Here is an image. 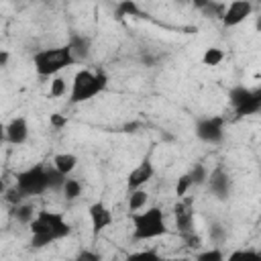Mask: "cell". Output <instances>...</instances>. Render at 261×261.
<instances>
[{"label":"cell","mask_w":261,"mask_h":261,"mask_svg":"<svg viewBox=\"0 0 261 261\" xmlns=\"http://www.w3.org/2000/svg\"><path fill=\"white\" fill-rule=\"evenodd\" d=\"M33 249H45L55 241H61L71 234V224L57 210H39L35 220L29 224Z\"/></svg>","instance_id":"6da1fadb"},{"label":"cell","mask_w":261,"mask_h":261,"mask_svg":"<svg viewBox=\"0 0 261 261\" xmlns=\"http://www.w3.org/2000/svg\"><path fill=\"white\" fill-rule=\"evenodd\" d=\"M108 88V73L104 69H80L73 73L69 88V104H82Z\"/></svg>","instance_id":"7a4b0ae2"},{"label":"cell","mask_w":261,"mask_h":261,"mask_svg":"<svg viewBox=\"0 0 261 261\" xmlns=\"http://www.w3.org/2000/svg\"><path fill=\"white\" fill-rule=\"evenodd\" d=\"M133 222V239L135 241H153L167 234L165 214L159 206H149L141 212H128Z\"/></svg>","instance_id":"3957f363"},{"label":"cell","mask_w":261,"mask_h":261,"mask_svg":"<svg viewBox=\"0 0 261 261\" xmlns=\"http://www.w3.org/2000/svg\"><path fill=\"white\" fill-rule=\"evenodd\" d=\"M75 63V57L71 53V49L67 45L61 47H49V49H41L33 55V65L37 75L41 77H55L59 75V71L67 69L69 65Z\"/></svg>","instance_id":"277c9868"},{"label":"cell","mask_w":261,"mask_h":261,"mask_svg":"<svg viewBox=\"0 0 261 261\" xmlns=\"http://www.w3.org/2000/svg\"><path fill=\"white\" fill-rule=\"evenodd\" d=\"M47 171L49 167H45L43 163L31 165L22 171L16 173L14 177V186L18 188V192L29 200L33 196H41L49 190V179H47Z\"/></svg>","instance_id":"5b68a950"},{"label":"cell","mask_w":261,"mask_h":261,"mask_svg":"<svg viewBox=\"0 0 261 261\" xmlns=\"http://www.w3.org/2000/svg\"><path fill=\"white\" fill-rule=\"evenodd\" d=\"M224 116H202L196 122V137L208 145H220L224 141Z\"/></svg>","instance_id":"8992f818"},{"label":"cell","mask_w":261,"mask_h":261,"mask_svg":"<svg viewBox=\"0 0 261 261\" xmlns=\"http://www.w3.org/2000/svg\"><path fill=\"white\" fill-rule=\"evenodd\" d=\"M208 190L210 194L216 198V200H228L230 198V192H232V179L228 175V171L218 165L210 171L208 175Z\"/></svg>","instance_id":"52a82bcc"},{"label":"cell","mask_w":261,"mask_h":261,"mask_svg":"<svg viewBox=\"0 0 261 261\" xmlns=\"http://www.w3.org/2000/svg\"><path fill=\"white\" fill-rule=\"evenodd\" d=\"M253 12V4L249 0H234V2H228L226 4V10L222 14V24L226 29H232V27H239L241 22H245Z\"/></svg>","instance_id":"ba28073f"},{"label":"cell","mask_w":261,"mask_h":261,"mask_svg":"<svg viewBox=\"0 0 261 261\" xmlns=\"http://www.w3.org/2000/svg\"><path fill=\"white\" fill-rule=\"evenodd\" d=\"M88 216H90V224H92L94 237L100 234L102 230H106V228L114 222L112 210H110L104 202H94V204H90V206H88Z\"/></svg>","instance_id":"9c48e42d"},{"label":"cell","mask_w":261,"mask_h":261,"mask_svg":"<svg viewBox=\"0 0 261 261\" xmlns=\"http://www.w3.org/2000/svg\"><path fill=\"white\" fill-rule=\"evenodd\" d=\"M173 220L179 237H186L190 232H196L194 228V212H192V200H179L173 206Z\"/></svg>","instance_id":"30bf717a"},{"label":"cell","mask_w":261,"mask_h":261,"mask_svg":"<svg viewBox=\"0 0 261 261\" xmlns=\"http://www.w3.org/2000/svg\"><path fill=\"white\" fill-rule=\"evenodd\" d=\"M155 175V167H153V161L149 157H145L128 175H126V186L128 190H139V188H145Z\"/></svg>","instance_id":"8fae6325"},{"label":"cell","mask_w":261,"mask_h":261,"mask_svg":"<svg viewBox=\"0 0 261 261\" xmlns=\"http://www.w3.org/2000/svg\"><path fill=\"white\" fill-rule=\"evenodd\" d=\"M29 139V120L24 116H14L4 126V141L10 145H22Z\"/></svg>","instance_id":"7c38bea8"},{"label":"cell","mask_w":261,"mask_h":261,"mask_svg":"<svg viewBox=\"0 0 261 261\" xmlns=\"http://www.w3.org/2000/svg\"><path fill=\"white\" fill-rule=\"evenodd\" d=\"M65 45L71 49L75 61H86V59L90 57V39H88L86 35H82V33H71V35H69V41H67Z\"/></svg>","instance_id":"4fadbf2b"},{"label":"cell","mask_w":261,"mask_h":261,"mask_svg":"<svg viewBox=\"0 0 261 261\" xmlns=\"http://www.w3.org/2000/svg\"><path fill=\"white\" fill-rule=\"evenodd\" d=\"M147 202H149V192L145 188L128 190V198H126L128 212H141V210H145L147 208Z\"/></svg>","instance_id":"5bb4252c"},{"label":"cell","mask_w":261,"mask_h":261,"mask_svg":"<svg viewBox=\"0 0 261 261\" xmlns=\"http://www.w3.org/2000/svg\"><path fill=\"white\" fill-rule=\"evenodd\" d=\"M75 165H77V157L73 153H57L53 157V167L57 171H61L65 177L71 175V171L75 169Z\"/></svg>","instance_id":"9a60e30c"},{"label":"cell","mask_w":261,"mask_h":261,"mask_svg":"<svg viewBox=\"0 0 261 261\" xmlns=\"http://www.w3.org/2000/svg\"><path fill=\"white\" fill-rule=\"evenodd\" d=\"M37 212H39V210H35V206H33L31 202H22V204H18V206H12V216H14L20 224H27V226L35 220Z\"/></svg>","instance_id":"2e32d148"},{"label":"cell","mask_w":261,"mask_h":261,"mask_svg":"<svg viewBox=\"0 0 261 261\" xmlns=\"http://www.w3.org/2000/svg\"><path fill=\"white\" fill-rule=\"evenodd\" d=\"M226 261H261V251L255 249H234L228 253Z\"/></svg>","instance_id":"e0dca14e"},{"label":"cell","mask_w":261,"mask_h":261,"mask_svg":"<svg viewBox=\"0 0 261 261\" xmlns=\"http://www.w3.org/2000/svg\"><path fill=\"white\" fill-rule=\"evenodd\" d=\"M116 16L118 18H124V16H143L141 12V6L133 0H124V2H118L116 4Z\"/></svg>","instance_id":"ac0fdd59"},{"label":"cell","mask_w":261,"mask_h":261,"mask_svg":"<svg viewBox=\"0 0 261 261\" xmlns=\"http://www.w3.org/2000/svg\"><path fill=\"white\" fill-rule=\"evenodd\" d=\"M224 59V51L220 47H208L204 53H202V63L208 65V67H214V65H220Z\"/></svg>","instance_id":"d6986e66"},{"label":"cell","mask_w":261,"mask_h":261,"mask_svg":"<svg viewBox=\"0 0 261 261\" xmlns=\"http://www.w3.org/2000/svg\"><path fill=\"white\" fill-rule=\"evenodd\" d=\"M188 173H190L194 186H204V184H208L210 171H208V167H206L204 163H194V167H192Z\"/></svg>","instance_id":"ffe728a7"},{"label":"cell","mask_w":261,"mask_h":261,"mask_svg":"<svg viewBox=\"0 0 261 261\" xmlns=\"http://www.w3.org/2000/svg\"><path fill=\"white\" fill-rule=\"evenodd\" d=\"M61 194H63V198H65L67 202L75 200V198L82 194V181H80V179H75V177H67Z\"/></svg>","instance_id":"44dd1931"},{"label":"cell","mask_w":261,"mask_h":261,"mask_svg":"<svg viewBox=\"0 0 261 261\" xmlns=\"http://www.w3.org/2000/svg\"><path fill=\"white\" fill-rule=\"evenodd\" d=\"M47 179H49V190L51 192H63V186H65V175L61 171H57L55 167H49L47 171Z\"/></svg>","instance_id":"7402d4cb"},{"label":"cell","mask_w":261,"mask_h":261,"mask_svg":"<svg viewBox=\"0 0 261 261\" xmlns=\"http://www.w3.org/2000/svg\"><path fill=\"white\" fill-rule=\"evenodd\" d=\"M124 261H165L157 251L153 249H145V251H135L130 255H126Z\"/></svg>","instance_id":"603a6c76"},{"label":"cell","mask_w":261,"mask_h":261,"mask_svg":"<svg viewBox=\"0 0 261 261\" xmlns=\"http://www.w3.org/2000/svg\"><path fill=\"white\" fill-rule=\"evenodd\" d=\"M65 92H67V82H65V77L55 75V77L51 80V84H49V96H51V98H61V96H65Z\"/></svg>","instance_id":"cb8c5ba5"},{"label":"cell","mask_w":261,"mask_h":261,"mask_svg":"<svg viewBox=\"0 0 261 261\" xmlns=\"http://www.w3.org/2000/svg\"><path fill=\"white\" fill-rule=\"evenodd\" d=\"M196 261H226L224 253L220 247H212V249H206V251H200L196 255Z\"/></svg>","instance_id":"d4e9b609"},{"label":"cell","mask_w":261,"mask_h":261,"mask_svg":"<svg viewBox=\"0 0 261 261\" xmlns=\"http://www.w3.org/2000/svg\"><path fill=\"white\" fill-rule=\"evenodd\" d=\"M208 234H210V241L214 245H222L226 241V228L220 224V222H212L208 226Z\"/></svg>","instance_id":"484cf974"},{"label":"cell","mask_w":261,"mask_h":261,"mask_svg":"<svg viewBox=\"0 0 261 261\" xmlns=\"http://www.w3.org/2000/svg\"><path fill=\"white\" fill-rule=\"evenodd\" d=\"M194 184H192V177H190V173H184V175H179L177 177V181H175V196L181 200L188 192H190V188H192Z\"/></svg>","instance_id":"4316f807"},{"label":"cell","mask_w":261,"mask_h":261,"mask_svg":"<svg viewBox=\"0 0 261 261\" xmlns=\"http://www.w3.org/2000/svg\"><path fill=\"white\" fill-rule=\"evenodd\" d=\"M4 200H6L10 206H18V204L27 202V198H24V196L18 192V188H16V186H12V188L4 190Z\"/></svg>","instance_id":"83f0119b"},{"label":"cell","mask_w":261,"mask_h":261,"mask_svg":"<svg viewBox=\"0 0 261 261\" xmlns=\"http://www.w3.org/2000/svg\"><path fill=\"white\" fill-rule=\"evenodd\" d=\"M73 261H102V255L94 249H82V251H77Z\"/></svg>","instance_id":"f1b7e54d"},{"label":"cell","mask_w":261,"mask_h":261,"mask_svg":"<svg viewBox=\"0 0 261 261\" xmlns=\"http://www.w3.org/2000/svg\"><path fill=\"white\" fill-rule=\"evenodd\" d=\"M49 124H51L53 128H63V126L67 124V116H65V114H59V112H53V114L49 116Z\"/></svg>","instance_id":"f546056e"},{"label":"cell","mask_w":261,"mask_h":261,"mask_svg":"<svg viewBox=\"0 0 261 261\" xmlns=\"http://www.w3.org/2000/svg\"><path fill=\"white\" fill-rule=\"evenodd\" d=\"M181 239H184V243H186L188 247H192V249H200V247H202V239H200L198 232H190V234H186V237H181Z\"/></svg>","instance_id":"4dcf8cb0"},{"label":"cell","mask_w":261,"mask_h":261,"mask_svg":"<svg viewBox=\"0 0 261 261\" xmlns=\"http://www.w3.org/2000/svg\"><path fill=\"white\" fill-rule=\"evenodd\" d=\"M8 57H10L8 49H0V67H6L8 65Z\"/></svg>","instance_id":"1f68e13d"},{"label":"cell","mask_w":261,"mask_h":261,"mask_svg":"<svg viewBox=\"0 0 261 261\" xmlns=\"http://www.w3.org/2000/svg\"><path fill=\"white\" fill-rule=\"evenodd\" d=\"M253 92H255V96H257V100H259V104H261V86L253 88Z\"/></svg>","instance_id":"d6a6232c"},{"label":"cell","mask_w":261,"mask_h":261,"mask_svg":"<svg viewBox=\"0 0 261 261\" xmlns=\"http://www.w3.org/2000/svg\"><path fill=\"white\" fill-rule=\"evenodd\" d=\"M255 29H257V31H261V16L257 18V24H255Z\"/></svg>","instance_id":"836d02e7"},{"label":"cell","mask_w":261,"mask_h":261,"mask_svg":"<svg viewBox=\"0 0 261 261\" xmlns=\"http://www.w3.org/2000/svg\"><path fill=\"white\" fill-rule=\"evenodd\" d=\"M259 175H261V167H259Z\"/></svg>","instance_id":"e575fe53"}]
</instances>
